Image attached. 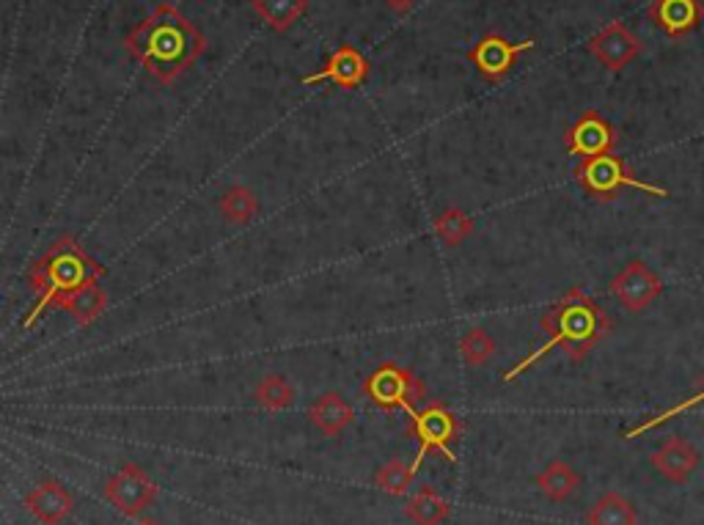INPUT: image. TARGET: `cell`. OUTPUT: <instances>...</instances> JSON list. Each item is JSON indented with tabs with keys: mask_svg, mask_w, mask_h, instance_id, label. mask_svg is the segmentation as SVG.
<instances>
[{
	"mask_svg": "<svg viewBox=\"0 0 704 525\" xmlns=\"http://www.w3.org/2000/svg\"><path fill=\"white\" fill-rule=\"evenodd\" d=\"M663 291V281L658 273L649 270L644 261H630L625 270L612 281V295L630 314H642L644 308H649V303H655Z\"/></svg>",
	"mask_w": 704,
	"mask_h": 525,
	"instance_id": "cell-12",
	"label": "cell"
},
{
	"mask_svg": "<svg viewBox=\"0 0 704 525\" xmlns=\"http://www.w3.org/2000/svg\"><path fill=\"white\" fill-rule=\"evenodd\" d=\"M586 50H589L606 69H612V72H622L627 63H633L638 56H642L644 44H642V39H638L636 33L625 26V22L616 20V22H608L603 31H597L595 37L589 39V44H586Z\"/></svg>",
	"mask_w": 704,
	"mask_h": 525,
	"instance_id": "cell-9",
	"label": "cell"
},
{
	"mask_svg": "<svg viewBox=\"0 0 704 525\" xmlns=\"http://www.w3.org/2000/svg\"><path fill=\"white\" fill-rule=\"evenodd\" d=\"M218 207L228 224H251L254 215L260 212V198H256L254 190L243 188V185H234V188L223 192Z\"/></svg>",
	"mask_w": 704,
	"mask_h": 525,
	"instance_id": "cell-22",
	"label": "cell"
},
{
	"mask_svg": "<svg viewBox=\"0 0 704 525\" xmlns=\"http://www.w3.org/2000/svg\"><path fill=\"white\" fill-rule=\"evenodd\" d=\"M404 509H408V517L415 525H440L449 521L451 506H449V501L440 498L432 487H421L419 493L408 501Z\"/></svg>",
	"mask_w": 704,
	"mask_h": 525,
	"instance_id": "cell-21",
	"label": "cell"
},
{
	"mask_svg": "<svg viewBox=\"0 0 704 525\" xmlns=\"http://www.w3.org/2000/svg\"><path fill=\"white\" fill-rule=\"evenodd\" d=\"M254 11L260 14V20L273 31L284 33L306 14L309 0H251Z\"/></svg>",
	"mask_w": 704,
	"mask_h": 525,
	"instance_id": "cell-17",
	"label": "cell"
},
{
	"mask_svg": "<svg viewBox=\"0 0 704 525\" xmlns=\"http://www.w3.org/2000/svg\"><path fill=\"white\" fill-rule=\"evenodd\" d=\"M140 525H157V523H140Z\"/></svg>",
	"mask_w": 704,
	"mask_h": 525,
	"instance_id": "cell-29",
	"label": "cell"
},
{
	"mask_svg": "<svg viewBox=\"0 0 704 525\" xmlns=\"http://www.w3.org/2000/svg\"><path fill=\"white\" fill-rule=\"evenodd\" d=\"M636 509L619 493H606L586 512V525H636Z\"/></svg>",
	"mask_w": 704,
	"mask_h": 525,
	"instance_id": "cell-18",
	"label": "cell"
},
{
	"mask_svg": "<svg viewBox=\"0 0 704 525\" xmlns=\"http://www.w3.org/2000/svg\"><path fill=\"white\" fill-rule=\"evenodd\" d=\"M653 468L672 484H685L688 476L700 468V452L683 437H666L658 452L649 457Z\"/></svg>",
	"mask_w": 704,
	"mask_h": 525,
	"instance_id": "cell-15",
	"label": "cell"
},
{
	"mask_svg": "<svg viewBox=\"0 0 704 525\" xmlns=\"http://www.w3.org/2000/svg\"><path fill=\"white\" fill-rule=\"evenodd\" d=\"M471 231H473V220L468 218L462 209L451 207L436 218V235L440 237V242H446L449 248H454V245H460L462 239L471 237Z\"/></svg>",
	"mask_w": 704,
	"mask_h": 525,
	"instance_id": "cell-24",
	"label": "cell"
},
{
	"mask_svg": "<svg viewBox=\"0 0 704 525\" xmlns=\"http://www.w3.org/2000/svg\"><path fill=\"white\" fill-rule=\"evenodd\" d=\"M575 179L578 185L589 192L597 201H614L625 188L649 192L655 198H668V190L661 188V185L653 182H642L636 174L630 171L625 160L619 155H600V157H589V160H580L578 168H575Z\"/></svg>",
	"mask_w": 704,
	"mask_h": 525,
	"instance_id": "cell-4",
	"label": "cell"
},
{
	"mask_svg": "<svg viewBox=\"0 0 704 525\" xmlns=\"http://www.w3.org/2000/svg\"><path fill=\"white\" fill-rule=\"evenodd\" d=\"M105 498L116 506L125 515H144L157 498V484L151 482L138 465L127 463L121 465L119 474L110 476L108 484H105Z\"/></svg>",
	"mask_w": 704,
	"mask_h": 525,
	"instance_id": "cell-8",
	"label": "cell"
},
{
	"mask_svg": "<svg viewBox=\"0 0 704 525\" xmlns=\"http://www.w3.org/2000/svg\"><path fill=\"white\" fill-rule=\"evenodd\" d=\"M125 48L157 83L172 86L204 56L207 39L176 6L160 3L127 33Z\"/></svg>",
	"mask_w": 704,
	"mask_h": 525,
	"instance_id": "cell-1",
	"label": "cell"
},
{
	"mask_svg": "<svg viewBox=\"0 0 704 525\" xmlns=\"http://www.w3.org/2000/svg\"><path fill=\"white\" fill-rule=\"evenodd\" d=\"M647 17L668 39H685L700 28L704 9L702 0H653Z\"/></svg>",
	"mask_w": 704,
	"mask_h": 525,
	"instance_id": "cell-13",
	"label": "cell"
},
{
	"mask_svg": "<svg viewBox=\"0 0 704 525\" xmlns=\"http://www.w3.org/2000/svg\"><path fill=\"white\" fill-rule=\"evenodd\" d=\"M542 330L548 334V341L542 347H537V353L526 355L520 364H515L501 377V383H515L531 366H537L545 355L554 353V349H565L570 355V360H584L608 336L612 319H608V314L584 289L573 287L561 300H556L542 314Z\"/></svg>",
	"mask_w": 704,
	"mask_h": 525,
	"instance_id": "cell-2",
	"label": "cell"
},
{
	"mask_svg": "<svg viewBox=\"0 0 704 525\" xmlns=\"http://www.w3.org/2000/svg\"><path fill=\"white\" fill-rule=\"evenodd\" d=\"M61 308L72 314L80 325H91L94 319L102 317V311L108 308V295H105V289L99 287V281H94V284H86L84 289L75 291V295H69Z\"/></svg>",
	"mask_w": 704,
	"mask_h": 525,
	"instance_id": "cell-19",
	"label": "cell"
},
{
	"mask_svg": "<svg viewBox=\"0 0 704 525\" xmlns=\"http://www.w3.org/2000/svg\"><path fill=\"white\" fill-rule=\"evenodd\" d=\"M424 383L413 375L410 369H402L397 364H383L366 377L363 383V396L372 402L380 410H408L410 416L415 413V405L424 399Z\"/></svg>",
	"mask_w": 704,
	"mask_h": 525,
	"instance_id": "cell-5",
	"label": "cell"
},
{
	"mask_svg": "<svg viewBox=\"0 0 704 525\" xmlns=\"http://www.w3.org/2000/svg\"><path fill=\"white\" fill-rule=\"evenodd\" d=\"M309 418L322 435L339 437L352 422H355V410H352V405L342 394L331 390V394H322L320 399L309 407Z\"/></svg>",
	"mask_w": 704,
	"mask_h": 525,
	"instance_id": "cell-16",
	"label": "cell"
},
{
	"mask_svg": "<svg viewBox=\"0 0 704 525\" xmlns=\"http://www.w3.org/2000/svg\"><path fill=\"white\" fill-rule=\"evenodd\" d=\"M496 353V341L482 328H471L460 338V355L468 366H482Z\"/></svg>",
	"mask_w": 704,
	"mask_h": 525,
	"instance_id": "cell-27",
	"label": "cell"
},
{
	"mask_svg": "<svg viewBox=\"0 0 704 525\" xmlns=\"http://www.w3.org/2000/svg\"><path fill=\"white\" fill-rule=\"evenodd\" d=\"M105 273H108L105 265H99L94 256H88L72 237L56 239L42 259L33 261L31 270H28L26 276L31 289L37 291V306H33L31 314L22 319V328H33L47 308L63 306V300H67L69 295L84 289L86 284L99 281Z\"/></svg>",
	"mask_w": 704,
	"mask_h": 525,
	"instance_id": "cell-3",
	"label": "cell"
},
{
	"mask_svg": "<svg viewBox=\"0 0 704 525\" xmlns=\"http://www.w3.org/2000/svg\"><path fill=\"white\" fill-rule=\"evenodd\" d=\"M578 484H580L578 470L570 468L567 463H561V459H554V463H550L548 468L537 476V487L542 489L545 498H550V501H567L575 489H578Z\"/></svg>",
	"mask_w": 704,
	"mask_h": 525,
	"instance_id": "cell-20",
	"label": "cell"
},
{
	"mask_svg": "<svg viewBox=\"0 0 704 525\" xmlns=\"http://www.w3.org/2000/svg\"><path fill=\"white\" fill-rule=\"evenodd\" d=\"M702 405H704V383H702V390H700V394H691L688 399L677 402V405H674V407H666V410H661L658 416L647 418V422H642V424H638V427L627 429V432H625V440H633V437L644 435V432H649V429H658V427H663V424L672 422V418L683 416V413L694 410V407H702Z\"/></svg>",
	"mask_w": 704,
	"mask_h": 525,
	"instance_id": "cell-26",
	"label": "cell"
},
{
	"mask_svg": "<svg viewBox=\"0 0 704 525\" xmlns=\"http://www.w3.org/2000/svg\"><path fill=\"white\" fill-rule=\"evenodd\" d=\"M413 465H404L402 459H389L378 470V476H374V484L389 495H404L410 489V484H413Z\"/></svg>",
	"mask_w": 704,
	"mask_h": 525,
	"instance_id": "cell-25",
	"label": "cell"
},
{
	"mask_svg": "<svg viewBox=\"0 0 704 525\" xmlns=\"http://www.w3.org/2000/svg\"><path fill=\"white\" fill-rule=\"evenodd\" d=\"M254 396L264 410L281 413L286 410V407H292V402H295V388H292V383L286 380V377L267 375L260 385H256Z\"/></svg>",
	"mask_w": 704,
	"mask_h": 525,
	"instance_id": "cell-23",
	"label": "cell"
},
{
	"mask_svg": "<svg viewBox=\"0 0 704 525\" xmlns=\"http://www.w3.org/2000/svg\"><path fill=\"white\" fill-rule=\"evenodd\" d=\"M410 435L419 440V452H415L413 459L415 474H419L421 463H424L430 452L443 454L449 463H454L451 443L460 437V422H457V416L446 405L432 402V405H427L421 413L415 410L413 416H410Z\"/></svg>",
	"mask_w": 704,
	"mask_h": 525,
	"instance_id": "cell-6",
	"label": "cell"
},
{
	"mask_svg": "<svg viewBox=\"0 0 704 525\" xmlns=\"http://www.w3.org/2000/svg\"><path fill=\"white\" fill-rule=\"evenodd\" d=\"M369 78V61L363 58V52L352 44H339L336 50L327 56V63L320 72L306 75L301 80L303 86H320V83H333L344 91H355L366 83Z\"/></svg>",
	"mask_w": 704,
	"mask_h": 525,
	"instance_id": "cell-10",
	"label": "cell"
},
{
	"mask_svg": "<svg viewBox=\"0 0 704 525\" xmlns=\"http://www.w3.org/2000/svg\"><path fill=\"white\" fill-rule=\"evenodd\" d=\"M383 3L389 6L391 11H397V14H408V11L415 6V0H383Z\"/></svg>",
	"mask_w": 704,
	"mask_h": 525,
	"instance_id": "cell-28",
	"label": "cell"
},
{
	"mask_svg": "<svg viewBox=\"0 0 704 525\" xmlns=\"http://www.w3.org/2000/svg\"><path fill=\"white\" fill-rule=\"evenodd\" d=\"M567 151L580 160H589V157L612 155L616 149V130L612 121L606 119L597 110H586L578 121L565 132Z\"/></svg>",
	"mask_w": 704,
	"mask_h": 525,
	"instance_id": "cell-11",
	"label": "cell"
},
{
	"mask_svg": "<svg viewBox=\"0 0 704 525\" xmlns=\"http://www.w3.org/2000/svg\"><path fill=\"white\" fill-rule=\"evenodd\" d=\"M26 506L39 523L58 525L69 517V512H72V506H75V498L61 482H56V478H45V482H39L37 487L26 495Z\"/></svg>",
	"mask_w": 704,
	"mask_h": 525,
	"instance_id": "cell-14",
	"label": "cell"
},
{
	"mask_svg": "<svg viewBox=\"0 0 704 525\" xmlns=\"http://www.w3.org/2000/svg\"><path fill=\"white\" fill-rule=\"evenodd\" d=\"M537 48V39H524V42H507L498 33H487L479 39L471 50H468V61L477 67V72L482 75L487 83H501L512 67L518 63V58L524 52Z\"/></svg>",
	"mask_w": 704,
	"mask_h": 525,
	"instance_id": "cell-7",
	"label": "cell"
}]
</instances>
